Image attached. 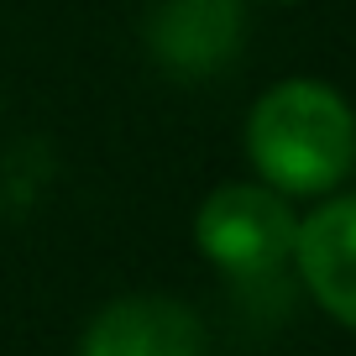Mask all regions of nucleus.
<instances>
[{
    "instance_id": "1",
    "label": "nucleus",
    "mask_w": 356,
    "mask_h": 356,
    "mask_svg": "<svg viewBox=\"0 0 356 356\" xmlns=\"http://www.w3.org/2000/svg\"><path fill=\"white\" fill-rule=\"evenodd\" d=\"M246 152L273 194H325L356 163V115L330 84L289 79L252 105Z\"/></svg>"
},
{
    "instance_id": "2",
    "label": "nucleus",
    "mask_w": 356,
    "mask_h": 356,
    "mask_svg": "<svg viewBox=\"0 0 356 356\" xmlns=\"http://www.w3.org/2000/svg\"><path fill=\"white\" fill-rule=\"evenodd\" d=\"M194 241L225 278L262 283V278H278L293 262L299 220H293L289 200L273 194L267 184H225L200 204Z\"/></svg>"
},
{
    "instance_id": "3",
    "label": "nucleus",
    "mask_w": 356,
    "mask_h": 356,
    "mask_svg": "<svg viewBox=\"0 0 356 356\" xmlns=\"http://www.w3.org/2000/svg\"><path fill=\"white\" fill-rule=\"evenodd\" d=\"M79 356H210L189 304L163 293L115 299L89 320Z\"/></svg>"
},
{
    "instance_id": "4",
    "label": "nucleus",
    "mask_w": 356,
    "mask_h": 356,
    "mask_svg": "<svg viewBox=\"0 0 356 356\" xmlns=\"http://www.w3.org/2000/svg\"><path fill=\"white\" fill-rule=\"evenodd\" d=\"M147 37L168 74L204 79L225 68V58L241 47V6L236 0H157Z\"/></svg>"
},
{
    "instance_id": "5",
    "label": "nucleus",
    "mask_w": 356,
    "mask_h": 356,
    "mask_svg": "<svg viewBox=\"0 0 356 356\" xmlns=\"http://www.w3.org/2000/svg\"><path fill=\"white\" fill-rule=\"evenodd\" d=\"M293 262L304 273V289L325 304V314L356 330V194L320 204L309 220H299Z\"/></svg>"
}]
</instances>
